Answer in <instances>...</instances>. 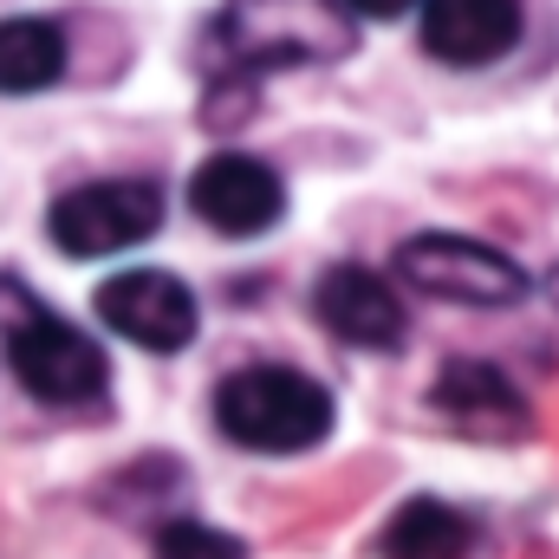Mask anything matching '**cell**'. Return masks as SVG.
I'll use <instances>...</instances> for the list:
<instances>
[{"label": "cell", "instance_id": "cell-1", "mask_svg": "<svg viewBox=\"0 0 559 559\" xmlns=\"http://www.w3.org/2000/svg\"><path fill=\"white\" fill-rule=\"evenodd\" d=\"M209 46L228 59V72H280L345 59L358 26L338 0H228L209 26Z\"/></svg>", "mask_w": 559, "mask_h": 559}, {"label": "cell", "instance_id": "cell-2", "mask_svg": "<svg viewBox=\"0 0 559 559\" xmlns=\"http://www.w3.org/2000/svg\"><path fill=\"white\" fill-rule=\"evenodd\" d=\"M215 423L228 442H241L254 455H299L332 436V391L293 365H248V371L222 378Z\"/></svg>", "mask_w": 559, "mask_h": 559}, {"label": "cell", "instance_id": "cell-3", "mask_svg": "<svg viewBox=\"0 0 559 559\" xmlns=\"http://www.w3.org/2000/svg\"><path fill=\"white\" fill-rule=\"evenodd\" d=\"M7 365L13 378L39 397V404H98L111 384L105 352L59 312H46L39 299H20V312L7 319Z\"/></svg>", "mask_w": 559, "mask_h": 559}, {"label": "cell", "instance_id": "cell-4", "mask_svg": "<svg viewBox=\"0 0 559 559\" xmlns=\"http://www.w3.org/2000/svg\"><path fill=\"white\" fill-rule=\"evenodd\" d=\"M163 228V189L143 182V176H111V182H79L52 202L46 215V235L59 254L72 261H105V254H124Z\"/></svg>", "mask_w": 559, "mask_h": 559}, {"label": "cell", "instance_id": "cell-5", "mask_svg": "<svg viewBox=\"0 0 559 559\" xmlns=\"http://www.w3.org/2000/svg\"><path fill=\"white\" fill-rule=\"evenodd\" d=\"M397 280L442 306H514L527 299V267L468 235H411L397 248Z\"/></svg>", "mask_w": 559, "mask_h": 559}, {"label": "cell", "instance_id": "cell-6", "mask_svg": "<svg viewBox=\"0 0 559 559\" xmlns=\"http://www.w3.org/2000/svg\"><path fill=\"white\" fill-rule=\"evenodd\" d=\"M189 209H195L215 235L254 241V235H267L280 215H286V189H280V176L261 156L222 150V156H209V163L189 176Z\"/></svg>", "mask_w": 559, "mask_h": 559}, {"label": "cell", "instance_id": "cell-7", "mask_svg": "<svg viewBox=\"0 0 559 559\" xmlns=\"http://www.w3.org/2000/svg\"><path fill=\"white\" fill-rule=\"evenodd\" d=\"M92 306L118 338H131L143 352H182L195 338V319H202L195 293L176 274H163V267H131V274L105 280Z\"/></svg>", "mask_w": 559, "mask_h": 559}, {"label": "cell", "instance_id": "cell-8", "mask_svg": "<svg viewBox=\"0 0 559 559\" xmlns=\"http://www.w3.org/2000/svg\"><path fill=\"white\" fill-rule=\"evenodd\" d=\"M312 312H319V325L332 338H345L358 352H397L404 345V325H411L397 286L384 274H371V267H358V261H338V267L319 274Z\"/></svg>", "mask_w": 559, "mask_h": 559}, {"label": "cell", "instance_id": "cell-9", "mask_svg": "<svg viewBox=\"0 0 559 559\" xmlns=\"http://www.w3.org/2000/svg\"><path fill=\"white\" fill-rule=\"evenodd\" d=\"M521 39V0H423V46L442 66H495Z\"/></svg>", "mask_w": 559, "mask_h": 559}, {"label": "cell", "instance_id": "cell-10", "mask_svg": "<svg viewBox=\"0 0 559 559\" xmlns=\"http://www.w3.org/2000/svg\"><path fill=\"white\" fill-rule=\"evenodd\" d=\"M429 404L455 423V429H468V436H495V442L527 436V397H521L495 365H481V358H455V365H442Z\"/></svg>", "mask_w": 559, "mask_h": 559}, {"label": "cell", "instance_id": "cell-11", "mask_svg": "<svg viewBox=\"0 0 559 559\" xmlns=\"http://www.w3.org/2000/svg\"><path fill=\"white\" fill-rule=\"evenodd\" d=\"M59 72H66V33L52 20H33V13L0 20V92L7 98H33L59 85Z\"/></svg>", "mask_w": 559, "mask_h": 559}, {"label": "cell", "instance_id": "cell-12", "mask_svg": "<svg viewBox=\"0 0 559 559\" xmlns=\"http://www.w3.org/2000/svg\"><path fill=\"white\" fill-rule=\"evenodd\" d=\"M475 547V534H468V521L449 508V501H404L397 514H391V527H384V540H378V554L384 559H468Z\"/></svg>", "mask_w": 559, "mask_h": 559}, {"label": "cell", "instance_id": "cell-13", "mask_svg": "<svg viewBox=\"0 0 559 559\" xmlns=\"http://www.w3.org/2000/svg\"><path fill=\"white\" fill-rule=\"evenodd\" d=\"M150 554L156 559H248V547L235 534L209 527V521H163Z\"/></svg>", "mask_w": 559, "mask_h": 559}, {"label": "cell", "instance_id": "cell-14", "mask_svg": "<svg viewBox=\"0 0 559 559\" xmlns=\"http://www.w3.org/2000/svg\"><path fill=\"white\" fill-rule=\"evenodd\" d=\"M345 13H365V20H397V13H411L417 0H338Z\"/></svg>", "mask_w": 559, "mask_h": 559}, {"label": "cell", "instance_id": "cell-15", "mask_svg": "<svg viewBox=\"0 0 559 559\" xmlns=\"http://www.w3.org/2000/svg\"><path fill=\"white\" fill-rule=\"evenodd\" d=\"M554 299H559V274H554Z\"/></svg>", "mask_w": 559, "mask_h": 559}]
</instances>
